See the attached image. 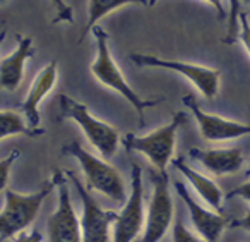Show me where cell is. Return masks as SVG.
I'll return each mask as SVG.
<instances>
[{"mask_svg": "<svg viewBox=\"0 0 250 242\" xmlns=\"http://www.w3.org/2000/svg\"><path fill=\"white\" fill-rule=\"evenodd\" d=\"M91 33H93L94 40H96V59L93 60V64L89 67L91 74L101 84L117 91L118 95H122L125 100L129 101L136 108L137 115H139V125L144 127V110L151 107H156L161 100H144V98H141L136 93V90L130 88V84L125 81L122 71L115 64L110 52V47H108V33H104V29L100 28V26H94Z\"/></svg>", "mask_w": 250, "mask_h": 242, "instance_id": "6da1fadb", "label": "cell"}, {"mask_svg": "<svg viewBox=\"0 0 250 242\" xmlns=\"http://www.w3.org/2000/svg\"><path fill=\"white\" fill-rule=\"evenodd\" d=\"M62 153L74 156L79 162L84 179H86L87 189H94L103 194V196L110 197L115 203L125 204L129 194H127L124 177L120 175V172L115 167H111L108 162L98 158L93 153L84 149L77 141L67 143L62 148Z\"/></svg>", "mask_w": 250, "mask_h": 242, "instance_id": "7a4b0ae2", "label": "cell"}, {"mask_svg": "<svg viewBox=\"0 0 250 242\" xmlns=\"http://www.w3.org/2000/svg\"><path fill=\"white\" fill-rule=\"evenodd\" d=\"M53 187H57V184L52 177V180L40 187V191L31 194H21L11 189L5 191L4 208L0 211V241L14 239L16 235L26 232V228L38 217L43 201L50 196Z\"/></svg>", "mask_w": 250, "mask_h": 242, "instance_id": "3957f363", "label": "cell"}, {"mask_svg": "<svg viewBox=\"0 0 250 242\" xmlns=\"http://www.w3.org/2000/svg\"><path fill=\"white\" fill-rule=\"evenodd\" d=\"M187 115L184 112L173 114V119L167 125L154 129L153 132L144 136L127 134L122 139V145L127 151H137L144 155L156 169V172L165 173L167 167L173 160L175 145H177V132L182 124H185Z\"/></svg>", "mask_w": 250, "mask_h": 242, "instance_id": "277c9868", "label": "cell"}, {"mask_svg": "<svg viewBox=\"0 0 250 242\" xmlns=\"http://www.w3.org/2000/svg\"><path fill=\"white\" fill-rule=\"evenodd\" d=\"M57 101H59L60 107V119H70V121L76 122L83 129L87 141L98 149V153L104 160H110L117 153L122 138L120 132L113 125L96 119L86 105L67 97V95H59Z\"/></svg>", "mask_w": 250, "mask_h": 242, "instance_id": "5b68a950", "label": "cell"}, {"mask_svg": "<svg viewBox=\"0 0 250 242\" xmlns=\"http://www.w3.org/2000/svg\"><path fill=\"white\" fill-rule=\"evenodd\" d=\"M153 194L146 210V221L141 242H161V239L173 227L175 204L170 194V180L167 172H151Z\"/></svg>", "mask_w": 250, "mask_h": 242, "instance_id": "8992f818", "label": "cell"}, {"mask_svg": "<svg viewBox=\"0 0 250 242\" xmlns=\"http://www.w3.org/2000/svg\"><path fill=\"white\" fill-rule=\"evenodd\" d=\"M53 179L59 191V203H57V210L46 221L48 242H83L81 218L74 210L65 172L55 170Z\"/></svg>", "mask_w": 250, "mask_h": 242, "instance_id": "52a82bcc", "label": "cell"}, {"mask_svg": "<svg viewBox=\"0 0 250 242\" xmlns=\"http://www.w3.org/2000/svg\"><path fill=\"white\" fill-rule=\"evenodd\" d=\"M144 221H146V213H144L143 169L137 163H132L130 193L113 223V241L111 242H134L143 234Z\"/></svg>", "mask_w": 250, "mask_h": 242, "instance_id": "ba28073f", "label": "cell"}, {"mask_svg": "<svg viewBox=\"0 0 250 242\" xmlns=\"http://www.w3.org/2000/svg\"><path fill=\"white\" fill-rule=\"evenodd\" d=\"M65 177L74 184L83 204V215H81L83 242H110V230L113 228L118 213L103 210L91 196L86 184L81 182V179L72 170H67Z\"/></svg>", "mask_w": 250, "mask_h": 242, "instance_id": "9c48e42d", "label": "cell"}, {"mask_svg": "<svg viewBox=\"0 0 250 242\" xmlns=\"http://www.w3.org/2000/svg\"><path fill=\"white\" fill-rule=\"evenodd\" d=\"M130 60L139 67H160V69H168V71H173V73H178L185 79L190 81L209 100H212L219 93L221 73L218 69L199 66V64L182 62V60L160 59V57L147 55V53H132Z\"/></svg>", "mask_w": 250, "mask_h": 242, "instance_id": "30bf717a", "label": "cell"}, {"mask_svg": "<svg viewBox=\"0 0 250 242\" xmlns=\"http://www.w3.org/2000/svg\"><path fill=\"white\" fill-rule=\"evenodd\" d=\"M184 105L192 112L195 122L199 125L201 136L206 141L218 143V141H229V139H238L243 136H250V124L231 119H225L221 115L208 114L199 107L194 95H185L182 98Z\"/></svg>", "mask_w": 250, "mask_h": 242, "instance_id": "8fae6325", "label": "cell"}, {"mask_svg": "<svg viewBox=\"0 0 250 242\" xmlns=\"http://www.w3.org/2000/svg\"><path fill=\"white\" fill-rule=\"evenodd\" d=\"M175 189H177V194L187 206L192 225L197 230L199 237L204 239V242H219L223 232L228 228V225H231V221L225 215L218 213L214 210H208L202 204H199L190 196L185 184L180 182V180H175Z\"/></svg>", "mask_w": 250, "mask_h": 242, "instance_id": "7c38bea8", "label": "cell"}, {"mask_svg": "<svg viewBox=\"0 0 250 242\" xmlns=\"http://www.w3.org/2000/svg\"><path fill=\"white\" fill-rule=\"evenodd\" d=\"M57 76H59V62L52 60L35 76L24 101L19 105V110L31 129H40V103L53 90Z\"/></svg>", "mask_w": 250, "mask_h": 242, "instance_id": "4fadbf2b", "label": "cell"}, {"mask_svg": "<svg viewBox=\"0 0 250 242\" xmlns=\"http://www.w3.org/2000/svg\"><path fill=\"white\" fill-rule=\"evenodd\" d=\"M35 55V47L29 36L18 35V47L12 53L0 60V88L16 91L24 76V66Z\"/></svg>", "mask_w": 250, "mask_h": 242, "instance_id": "5bb4252c", "label": "cell"}, {"mask_svg": "<svg viewBox=\"0 0 250 242\" xmlns=\"http://www.w3.org/2000/svg\"><path fill=\"white\" fill-rule=\"evenodd\" d=\"M188 156L197 160L212 175H231L243 167V153L240 148H214L201 149L192 148Z\"/></svg>", "mask_w": 250, "mask_h": 242, "instance_id": "9a60e30c", "label": "cell"}, {"mask_svg": "<svg viewBox=\"0 0 250 242\" xmlns=\"http://www.w3.org/2000/svg\"><path fill=\"white\" fill-rule=\"evenodd\" d=\"M171 165H173L175 169H177L178 172H180L182 175L188 180V184H190V186L194 187L195 193H197L199 196L206 201V204H209L214 211L221 213L225 194H223V191L219 189V186L214 182V180L209 179V177H206L204 173L194 170L190 165H187L182 156L171 160Z\"/></svg>", "mask_w": 250, "mask_h": 242, "instance_id": "2e32d148", "label": "cell"}, {"mask_svg": "<svg viewBox=\"0 0 250 242\" xmlns=\"http://www.w3.org/2000/svg\"><path fill=\"white\" fill-rule=\"evenodd\" d=\"M127 4H139V5L147 7L149 0H87V21H86V26H84L83 33H81L79 43L84 42V38L93 31L94 26H98L100 19H103L104 16H108L110 12L117 11L122 5H127Z\"/></svg>", "mask_w": 250, "mask_h": 242, "instance_id": "e0dca14e", "label": "cell"}, {"mask_svg": "<svg viewBox=\"0 0 250 242\" xmlns=\"http://www.w3.org/2000/svg\"><path fill=\"white\" fill-rule=\"evenodd\" d=\"M43 129H31L24 115L14 110H0V141L11 136H42Z\"/></svg>", "mask_w": 250, "mask_h": 242, "instance_id": "ac0fdd59", "label": "cell"}, {"mask_svg": "<svg viewBox=\"0 0 250 242\" xmlns=\"http://www.w3.org/2000/svg\"><path fill=\"white\" fill-rule=\"evenodd\" d=\"M19 149H14L11 155H7L5 158H0V193L7 191L9 177H11V169L14 165V162L19 158Z\"/></svg>", "mask_w": 250, "mask_h": 242, "instance_id": "d6986e66", "label": "cell"}, {"mask_svg": "<svg viewBox=\"0 0 250 242\" xmlns=\"http://www.w3.org/2000/svg\"><path fill=\"white\" fill-rule=\"evenodd\" d=\"M171 239H173V242H204V239L192 234V232L185 227L180 218H178L173 223V227H171Z\"/></svg>", "mask_w": 250, "mask_h": 242, "instance_id": "ffe728a7", "label": "cell"}, {"mask_svg": "<svg viewBox=\"0 0 250 242\" xmlns=\"http://www.w3.org/2000/svg\"><path fill=\"white\" fill-rule=\"evenodd\" d=\"M53 4V7L57 9V16L53 19V24H59V23H74V16H72V7H70L67 2L63 0H50Z\"/></svg>", "mask_w": 250, "mask_h": 242, "instance_id": "44dd1931", "label": "cell"}, {"mask_svg": "<svg viewBox=\"0 0 250 242\" xmlns=\"http://www.w3.org/2000/svg\"><path fill=\"white\" fill-rule=\"evenodd\" d=\"M238 40L242 42V45L245 47V50L250 55V23L247 14H240V33H238Z\"/></svg>", "mask_w": 250, "mask_h": 242, "instance_id": "7402d4cb", "label": "cell"}, {"mask_svg": "<svg viewBox=\"0 0 250 242\" xmlns=\"http://www.w3.org/2000/svg\"><path fill=\"white\" fill-rule=\"evenodd\" d=\"M233 197H240V199L247 201V203L250 204V180L249 182L240 184V186L235 187V189H231L225 196V199H233Z\"/></svg>", "mask_w": 250, "mask_h": 242, "instance_id": "603a6c76", "label": "cell"}, {"mask_svg": "<svg viewBox=\"0 0 250 242\" xmlns=\"http://www.w3.org/2000/svg\"><path fill=\"white\" fill-rule=\"evenodd\" d=\"M42 241H43V235L40 234V230L22 232V234L14 237V242H42Z\"/></svg>", "mask_w": 250, "mask_h": 242, "instance_id": "cb8c5ba5", "label": "cell"}, {"mask_svg": "<svg viewBox=\"0 0 250 242\" xmlns=\"http://www.w3.org/2000/svg\"><path fill=\"white\" fill-rule=\"evenodd\" d=\"M158 0H149V4H147V7H153L154 4H156ZM206 2H209V4L212 5V7L218 11V16L219 19H225L226 16V11H225V5H223V0H206Z\"/></svg>", "mask_w": 250, "mask_h": 242, "instance_id": "d4e9b609", "label": "cell"}, {"mask_svg": "<svg viewBox=\"0 0 250 242\" xmlns=\"http://www.w3.org/2000/svg\"><path fill=\"white\" fill-rule=\"evenodd\" d=\"M231 227L243 228V230L250 232V210L247 211V215H245V217L238 218V220H233V221H231Z\"/></svg>", "mask_w": 250, "mask_h": 242, "instance_id": "484cf974", "label": "cell"}, {"mask_svg": "<svg viewBox=\"0 0 250 242\" xmlns=\"http://www.w3.org/2000/svg\"><path fill=\"white\" fill-rule=\"evenodd\" d=\"M5 36H7V29H2V31H0V47H2V43H4Z\"/></svg>", "mask_w": 250, "mask_h": 242, "instance_id": "4316f807", "label": "cell"}, {"mask_svg": "<svg viewBox=\"0 0 250 242\" xmlns=\"http://www.w3.org/2000/svg\"><path fill=\"white\" fill-rule=\"evenodd\" d=\"M247 175H250V162H249V169H247Z\"/></svg>", "mask_w": 250, "mask_h": 242, "instance_id": "83f0119b", "label": "cell"}, {"mask_svg": "<svg viewBox=\"0 0 250 242\" xmlns=\"http://www.w3.org/2000/svg\"><path fill=\"white\" fill-rule=\"evenodd\" d=\"M0 2H4V0H0Z\"/></svg>", "mask_w": 250, "mask_h": 242, "instance_id": "f1b7e54d", "label": "cell"}]
</instances>
